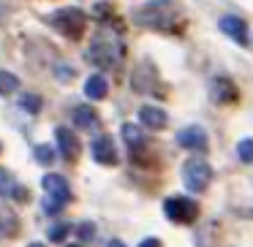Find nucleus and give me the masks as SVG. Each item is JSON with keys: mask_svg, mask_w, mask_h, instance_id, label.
I'll use <instances>...</instances> for the list:
<instances>
[{"mask_svg": "<svg viewBox=\"0 0 253 247\" xmlns=\"http://www.w3.org/2000/svg\"><path fill=\"white\" fill-rule=\"evenodd\" d=\"M123 55H126V46H123L120 33H115V28H109V25H101L87 49L90 63H95L98 68H115L123 60Z\"/></svg>", "mask_w": 253, "mask_h": 247, "instance_id": "obj_1", "label": "nucleus"}, {"mask_svg": "<svg viewBox=\"0 0 253 247\" xmlns=\"http://www.w3.org/2000/svg\"><path fill=\"white\" fill-rule=\"evenodd\" d=\"M136 22L153 30H177L180 11L171 6V0H153L136 11Z\"/></svg>", "mask_w": 253, "mask_h": 247, "instance_id": "obj_2", "label": "nucleus"}, {"mask_svg": "<svg viewBox=\"0 0 253 247\" xmlns=\"http://www.w3.org/2000/svg\"><path fill=\"white\" fill-rule=\"evenodd\" d=\"M49 22L71 41H79L84 35V28H87V17L79 8H60L49 17Z\"/></svg>", "mask_w": 253, "mask_h": 247, "instance_id": "obj_3", "label": "nucleus"}, {"mask_svg": "<svg viewBox=\"0 0 253 247\" xmlns=\"http://www.w3.org/2000/svg\"><path fill=\"white\" fill-rule=\"evenodd\" d=\"M44 187H46V198H44L46 214H57V212H60V207H66V204L71 201V187H68L66 176L46 174L44 176Z\"/></svg>", "mask_w": 253, "mask_h": 247, "instance_id": "obj_4", "label": "nucleus"}, {"mask_svg": "<svg viewBox=\"0 0 253 247\" xmlns=\"http://www.w3.org/2000/svg\"><path fill=\"white\" fill-rule=\"evenodd\" d=\"M210 179H212V166L204 158H188L185 166H182V182H185L188 190L202 193L207 190Z\"/></svg>", "mask_w": 253, "mask_h": 247, "instance_id": "obj_5", "label": "nucleus"}, {"mask_svg": "<svg viewBox=\"0 0 253 247\" xmlns=\"http://www.w3.org/2000/svg\"><path fill=\"white\" fill-rule=\"evenodd\" d=\"M164 212H166V217H169L171 223L188 225V223L196 220L199 204L191 201V198H185V196H171V198H166V201H164Z\"/></svg>", "mask_w": 253, "mask_h": 247, "instance_id": "obj_6", "label": "nucleus"}, {"mask_svg": "<svg viewBox=\"0 0 253 247\" xmlns=\"http://www.w3.org/2000/svg\"><path fill=\"white\" fill-rule=\"evenodd\" d=\"M177 144H180L182 149H204L207 147V133L199 125H188L177 133Z\"/></svg>", "mask_w": 253, "mask_h": 247, "instance_id": "obj_7", "label": "nucleus"}, {"mask_svg": "<svg viewBox=\"0 0 253 247\" xmlns=\"http://www.w3.org/2000/svg\"><path fill=\"white\" fill-rule=\"evenodd\" d=\"M93 158L101 166H115L117 163V149H115V139L112 136H98L93 141Z\"/></svg>", "mask_w": 253, "mask_h": 247, "instance_id": "obj_8", "label": "nucleus"}, {"mask_svg": "<svg viewBox=\"0 0 253 247\" xmlns=\"http://www.w3.org/2000/svg\"><path fill=\"white\" fill-rule=\"evenodd\" d=\"M218 28L223 30L226 35H229L234 44H245L248 41V28H245V19H240V17H220V22H218Z\"/></svg>", "mask_w": 253, "mask_h": 247, "instance_id": "obj_9", "label": "nucleus"}, {"mask_svg": "<svg viewBox=\"0 0 253 247\" xmlns=\"http://www.w3.org/2000/svg\"><path fill=\"white\" fill-rule=\"evenodd\" d=\"M153 82H158V73H155L153 63L136 66V71H133V90H136V93H150V90H153Z\"/></svg>", "mask_w": 253, "mask_h": 247, "instance_id": "obj_10", "label": "nucleus"}, {"mask_svg": "<svg viewBox=\"0 0 253 247\" xmlns=\"http://www.w3.org/2000/svg\"><path fill=\"white\" fill-rule=\"evenodd\" d=\"M57 144H60V155L66 160H77L79 155V139L68 128H57Z\"/></svg>", "mask_w": 253, "mask_h": 247, "instance_id": "obj_11", "label": "nucleus"}, {"mask_svg": "<svg viewBox=\"0 0 253 247\" xmlns=\"http://www.w3.org/2000/svg\"><path fill=\"white\" fill-rule=\"evenodd\" d=\"M139 120H142V125L153 128V131H158V128L166 125V111L158 109V106H142V111H139Z\"/></svg>", "mask_w": 253, "mask_h": 247, "instance_id": "obj_12", "label": "nucleus"}, {"mask_svg": "<svg viewBox=\"0 0 253 247\" xmlns=\"http://www.w3.org/2000/svg\"><path fill=\"white\" fill-rule=\"evenodd\" d=\"M212 98L218 104H234L237 101V90L229 79H215L212 82Z\"/></svg>", "mask_w": 253, "mask_h": 247, "instance_id": "obj_13", "label": "nucleus"}, {"mask_svg": "<svg viewBox=\"0 0 253 247\" xmlns=\"http://www.w3.org/2000/svg\"><path fill=\"white\" fill-rule=\"evenodd\" d=\"M74 125L84 128V131L98 128V114L93 111V106H77V109H74Z\"/></svg>", "mask_w": 253, "mask_h": 247, "instance_id": "obj_14", "label": "nucleus"}, {"mask_svg": "<svg viewBox=\"0 0 253 247\" xmlns=\"http://www.w3.org/2000/svg\"><path fill=\"white\" fill-rule=\"evenodd\" d=\"M106 93H109V82H106L104 76H90L87 82H84V95L93 101H101L106 98Z\"/></svg>", "mask_w": 253, "mask_h": 247, "instance_id": "obj_15", "label": "nucleus"}, {"mask_svg": "<svg viewBox=\"0 0 253 247\" xmlns=\"http://www.w3.org/2000/svg\"><path fill=\"white\" fill-rule=\"evenodd\" d=\"M123 139L131 144L133 152H136L139 147H144V133H142V128L133 125V122H126V125H123Z\"/></svg>", "mask_w": 253, "mask_h": 247, "instance_id": "obj_16", "label": "nucleus"}, {"mask_svg": "<svg viewBox=\"0 0 253 247\" xmlns=\"http://www.w3.org/2000/svg\"><path fill=\"white\" fill-rule=\"evenodd\" d=\"M19 87V79L8 71H0V95H11Z\"/></svg>", "mask_w": 253, "mask_h": 247, "instance_id": "obj_17", "label": "nucleus"}, {"mask_svg": "<svg viewBox=\"0 0 253 247\" xmlns=\"http://www.w3.org/2000/svg\"><path fill=\"white\" fill-rule=\"evenodd\" d=\"M17 231H19L17 217L3 212V220H0V236H17Z\"/></svg>", "mask_w": 253, "mask_h": 247, "instance_id": "obj_18", "label": "nucleus"}, {"mask_svg": "<svg viewBox=\"0 0 253 247\" xmlns=\"http://www.w3.org/2000/svg\"><path fill=\"white\" fill-rule=\"evenodd\" d=\"M36 160H39L41 166H52L55 163V149H52L49 144H39V147H36Z\"/></svg>", "mask_w": 253, "mask_h": 247, "instance_id": "obj_19", "label": "nucleus"}, {"mask_svg": "<svg viewBox=\"0 0 253 247\" xmlns=\"http://www.w3.org/2000/svg\"><path fill=\"white\" fill-rule=\"evenodd\" d=\"M237 155H240V160H245V163H253V139H242V141L237 144Z\"/></svg>", "mask_w": 253, "mask_h": 247, "instance_id": "obj_20", "label": "nucleus"}, {"mask_svg": "<svg viewBox=\"0 0 253 247\" xmlns=\"http://www.w3.org/2000/svg\"><path fill=\"white\" fill-rule=\"evenodd\" d=\"M19 106H22L25 111H30V114H36V111H41V98L39 95H22V98H19Z\"/></svg>", "mask_w": 253, "mask_h": 247, "instance_id": "obj_21", "label": "nucleus"}, {"mask_svg": "<svg viewBox=\"0 0 253 247\" xmlns=\"http://www.w3.org/2000/svg\"><path fill=\"white\" fill-rule=\"evenodd\" d=\"M77 234H79V239L90 242V239H95V225H93V223H82V225L77 228Z\"/></svg>", "mask_w": 253, "mask_h": 247, "instance_id": "obj_22", "label": "nucleus"}, {"mask_svg": "<svg viewBox=\"0 0 253 247\" xmlns=\"http://www.w3.org/2000/svg\"><path fill=\"white\" fill-rule=\"evenodd\" d=\"M11 193V176L6 174V169H0V196Z\"/></svg>", "mask_w": 253, "mask_h": 247, "instance_id": "obj_23", "label": "nucleus"}, {"mask_svg": "<svg viewBox=\"0 0 253 247\" xmlns=\"http://www.w3.org/2000/svg\"><path fill=\"white\" fill-rule=\"evenodd\" d=\"M68 231H71V225H55V228L49 231V239H52V242H60L63 236L68 234Z\"/></svg>", "mask_w": 253, "mask_h": 247, "instance_id": "obj_24", "label": "nucleus"}, {"mask_svg": "<svg viewBox=\"0 0 253 247\" xmlns=\"http://www.w3.org/2000/svg\"><path fill=\"white\" fill-rule=\"evenodd\" d=\"M11 196L17 198V201H22V204H25V201H30V193L25 190V187H19V185H17V187H11Z\"/></svg>", "mask_w": 253, "mask_h": 247, "instance_id": "obj_25", "label": "nucleus"}, {"mask_svg": "<svg viewBox=\"0 0 253 247\" xmlns=\"http://www.w3.org/2000/svg\"><path fill=\"white\" fill-rule=\"evenodd\" d=\"M139 247H161V242H158V239H144Z\"/></svg>", "mask_w": 253, "mask_h": 247, "instance_id": "obj_26", "label": "nucleus"}, {"mask_svg": "<svg viewBox=\"0 0 253 247\" xmlns=\"http://www.w3.org/2000/svg\"><path fill=\"white\" fill-rule=\"evenodd\" d=\"M109 247H126V245H123L120 239H112V242H109Z\"/></svg>", "mask_w": 253, "mask_h": 247, "instance_id": "obj_27", "label": "nucleus"}, {"mask_svg": "<svg viewBox=\"0 0 253 247\" xmlns=\"http://www.w3.org/2000/svg\"><path fill=\"white\" fill-rule=\"evenodd\" d=\"M28 247H44V245H41V242H33V245H28Z\"/></svg>", "mask_w": 253, "mask_h": 247, "instance_id": "obj_28", "label": "nucleus"}, {"mask_svg": "<svg viewBox=\"0 0 253 247\" xmlns=\"http://www.w3.org/2000/svg\"><path fill=\"white\" fill-rule=\"evenodd\" d=\"M68 247H79V245H68Z\"/></svg>", "mask_w": 253, "mask_h": 247, "instance_id": "obj_29", "label": "nucleus"}]
</instances>
